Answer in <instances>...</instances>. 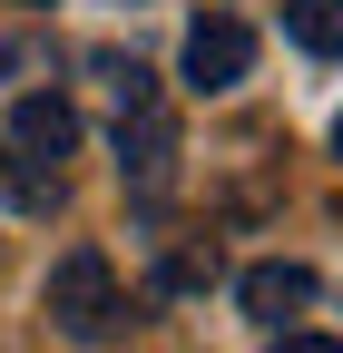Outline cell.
I'll list each match as a JSON object with an SVG mask.
<instances>
[{
  "instance_id": "1",
  "label": "cell",
  "mask_w": 343,
  "mask_h": 353,
  "mask_svg": "<svg viewBox=\"0 0 343 353\" xmlns=\"http://www.w3.org/2000/svg\"><path fill=\"white\" fill-rule=\"evenodd\" d=\"M39 314H50L59 334H118V275H108V255L98 245H69L50 265V285H39Z\"/></svg>"
},
{
  "instance_id": "2",
  "label": "cell",
  "mask_w": 343,
  "mask_h": 353,
  "mask_svg": "<svg viewBox=\"0 0 343 353\" xmlns=\"http://www.w3.org/2000/svg\"><path fill=\"white\" fill-rule=\"evenodd\" d=\"M177 69H187L196 99H226V88L255 69V30L226 20V10H216V20H196V30H187V50H177Z\"/></svg>"
},
{
  "instance_id": "3",
  "label": "cell",
  "mask_w": 343,
  "mask_h": 353,
  "mask_svg": "<svg viewBox=\"0 0 343 353\" xmlns=\"http://www.w3.org/2000/svg\"><path fill=\"white\" fill-rule=\"evenodd\" d=\"M236 304H245V324L255 334H284L294 314H304V304H314V275H304V265H245V275H236Z\"/></svg>"
},
{
  "instance_id": "4",
  "label": "cell",
  "mask_w": 343,
  "mask_h": 353,
  "mask_svg": "<svg viewBox=\"0 0 343 353\" xmlns=\"http://www.w3.org/2000/svg\"><path fill=\"white\" fill-rule=\"evenodd\" d=\"M167 157H177V128L157 118V99L147 108H118V167L138 176V187H167Z\"/></svg>"
},
{
  "instance_id": "5",
  "label": "cell",
  "mask_w": 343,
  "mask_h": 353,
  "mask_svg": "<svg viewBox=\"0 0 343 353\" xmlns=\"http://www.w3.org/2000/svg\"><path fill=\"white\" fill-rule=\"evenodd\" d=\"M10 148L69 157V148H79V108H69V99H20V108H10Z\"/></svg>"
},
{
  "instance_id": "6",
  "label": "cell",
  "mask_w": 343,
  "mask_h": 353,
  "mask_svg": "<svg viewBox=\"0 0 343 353\" xmlns=\"http://www.w3.org/2000/svg\"><path fill=\"white\" fill-rule=\"evenodd\" d=\"M0 206L50 216V206H59V167H50V157H30V148H0Z\"/></svg>"
},
{
  "instance_id": "7",
  "label": "cell",
  "mask_w": 343,
  "mask_h": 353,
  "mask_svg": "<svg viewBox=\"0 0 343 353\" xmlns=\"http://www.w3.org/2000/svg\"><path fill=\"white\" fill-rule=\"evenodd\" d=\"M284 30H294V50L343 59V0H284Z\"/></svg>"
},
{
  "instance_id": "8",
  "label": "cell",
  "mask_w": 343,
  "mask_h": 353,
  "mask_svg": "<svg viewBox=\"0 0 343 353\" xmlns=\"http://www.w3.org/2000/svg\"><path fill=\"white\" fill-rule=\"evenodd\" d=\"M226 265H216V245H167L157 255V294H206Z\"/></svg>"
},
{
  "instance_id": "9",
  "label": "cell",
  "mask_w": 343,
  "mask_h": 353,
  "mask_svg": "<svg viewBox=\"0 0 343 353\" xmlns=\"http://www.w3.org/2000/svg\"><path fill=\"white\" fill-rule=\"evenodd\" d=\"M10 69H20V50H10V39H0V79H10Z\"/></svg>"
},
{
  "instance_id": "10",
  "label": "cell",
  "mask_w": 343,
  "mask_h": 353,
  "mask_svg": "<svg viewBox=\"0 0 343 353\" xmlns=\"http://www.w3.org/2000/svg\"><path fill=\"white\" fill-rule=\"evenodd\" d=\"M333 157H343V118H333Z\"/></svg>"
},
{
  "instance_id": "11",
  "label": "cell",
  "mask_w": 343,
  "mask_h": 353,
  "mask_svg": "<svg viewBox=\"0 0 343 353\" xmlns=\"http://www.w3.org/2000/svg\"><path fill=\"white\" fill-rule=\"evenodd\" d=\"M20 10H39V0H20Z\"/></svg>"
}]
</instances>
